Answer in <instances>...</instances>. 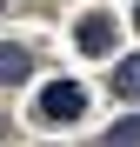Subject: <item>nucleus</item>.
Returning a JSON list of instances; mask_svg holds the SVG:
<instances>
[{
  "label": "nucleus",
  "mask_w": 140,
  "mask_h": 147,
  "mask_svg": "<svg viewBox=\"0 0 140 147\" xmlns=\"http://www.w3.org/2000/svg\"><path fill=\"white\" fill-rule=\"evenodd\" d=\"M80 114H87V87H80V80H47V87H40V120L74 127Z\"/></svg>",
  "instance_id": "f257e3e1"
},
{
  "label": "nucleus",
  "mask_w": 140,
  "mask_h": 147,
  "mask_svg": "<svg viewBox=\"0 0 140 147\" xmlns=\"http://www.w3.org/2000/svg\"><path fill=\"white\" fill-rule=\"evenodd\" d=\"M74 47H80V54H93V60H107V54H113V13H80Z\"/></svg>",
  "instance_id": "f03ea898"
},
{
  "label": "nucleus",
  "mask_w": 140,
  "mask_h": 147,
  "mask_svg": "<svg viewBox=\"0 0 140 147\" xmlns=\"http://www.w3.org/2000/svg\"><path fill=\"white\" fill-rule=\"evenodd\" d=\"M27 74H33L27 47H7V40H0V80H27Z\"/></svg>",
  "instance_id": "7ed1b4c3"
},
{
  "label": "nucleus",
  "mask_w": 140,
  "mask_h": 147,
  "mask_svg": "<svg viewBox=\"0 0 140 147\" xmlns=\"http://www.w3.org/2000/svg\"><path fill=\"white\" fill-rule=\"evenodd\" d=\"M113 94H120V100H140V54L113 67Z\"/></svg>",
  "instance_id": "20e7f679"
},
{
  "label": "nucleus",
  "mask_w": 140,
  "mask_h": 147,
  "mask_svg": "<svg viewBox=\"0 0 140 147\" xmlns=\"http://www.w3.org/2000/svg\"><path fill=\"white\" fill-rule=\"evenodd\" d=\"M107 147H140V120H120V127L107 134Z\"/></svg>",
  "instance_id": "39448f33"
},
{
  "label": "nucleus",
  "mask_w": 140,
  "mask_h": 147,
  "mask_svg": "<svg viewBox=\"0 0 140 147\" xmlns=\"http://www.w3.org/2000/svg\"><path fill=\"white\" fill-rule=\"evenodd\" d=\"M0 134H7V120H0Z\"/></svg>",
  "instance_id": "423d86ee"
},
{
  "label": "nucleus",
  "mask_w": 140,
  "mask_h": 147,
  "mask_svg": "<svg viewBox=\"0 0 140 147\" xmlns=\"http://www.w3.org/2000/svg\"><path fill=\"white\" fill-rule=\"evenodd\" d=\"M133 27H140V13H133Z\"/></svg>",
  "instance_id": "0eeeda50"
},
{
  "label": "nucleus",
  "mask_w": 140,
  "mask_h": 147,
  "mask_svg": "<svg viewBox=\"0 0 140 147\" xmlns=\"http://www.w3.org/2000/svg\"><path fill=\"white\" fill-rule=\"evenodd\" d=\"M0 7H7V0H0Z\"/></svg>",
  "instance_id": "6e6552de"
}]
</instances>
